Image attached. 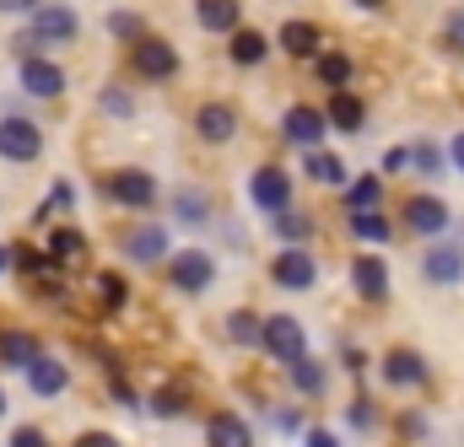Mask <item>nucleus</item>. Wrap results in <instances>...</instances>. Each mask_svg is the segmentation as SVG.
<instances>
[{"mask_svg": "<svg viewBox=\"0 0 464 447\" xmlns=\"http://www.w3.org/2000/svg\"><path fill=\"white\" fill-rule=\"evenodd\" d=\"M44 0H0V11H38Z\"/></svg>", "mask_w": 464, "mask_h": 447, "instance_id": "obj_45", "label": "nucleus"}, {"mask_svg": "<svg viewBox=\"0 0 464 447\" xmlns=\"http://www.w3.org/2000/svg\"><path fill=\"white\" fill-rule=\"evenodd\" d=\"M400 432H405V437H421L427 426H421V415H400Z\"/></svg>", "mask_w": 464, "mask_h": 447, "instance_id": "obj_44", "label": "nucleus"}, {"mask_svg": "<svg viewBox=\"0 0 464 447\" xmlns=\"http://www.w3.org/2000/svg\"><path fill=\"white\" fill-rule=\"evenodd\" d=\"M405 226H411V232H421V237H432V232H443V226H449V205H443V200H432V195L405 200Z\"/></svg>", "mask_w": 464, "mask_h": 447, "instance_id": "obj_11", "label": "nucleus"}, {"mask_svg": "<svg viewBox=\"0 0 464 447\" xmlns=\"http://www.w3.org/2000/svg\"><path fill=\"white\" fill-rule=\"evenodd\" d=\"M351 281H356V291H362L367 302H383V297H389V270H383L378 253L356 259V264H351Z\"/></svg>", "mask_w": 464, "mask_h": 447, "instance_id": "obj_12", "label": "nucleus"}, {"mask_svg": "<svg viewBox=\"0 0 464 447\" xmlns=\"http://www.w3.org/2000/svg\"><path fill=\"white\" fill-rule=\"evenodd\" d=\"M151 410H157V415H179V410H184V399H179L173 388H162V394L151 399Z\"/></svg>", "mask_w": 464, "mask_h": 447, "instance_id": "obj_39", "label": "nucleus"}, {"mask_svg": "<svg viewBox=\"0 0 464 447\" xmlns=\"http://www.w3.org/2000/svg\"><path fill=\"white\" fill-rule=\"evenodd\" d=\"M211 275H217V264H211V253H200V248H184V253L173 259V286H179V291H206Z\"/></svg>", "mask_w": 464, "mask_h": 447, "instance_id": "obj_7", "label": "nucleus"}, {"mask_svg": "<svg viewBox=\"0 0 464 447\" xmlns=\"http://www.w3.org/2000/svg\"><path fill=\"white\" fill-rule=\"evenodd\" d=\"M211 447H254V437L237 415H217L211 421Z\"/></svg>", "mask_w": 464, "mask_h": 447, "instance_id": "obj_22", "label": "nucleus"}, {"mask_svg": "<svg viewBox=\"0 0 464 447\" xmlns=\"http://www.w3.org/2000/svg\"><path fill=\"white\" fill-rule=\"evenodd\" d=\"M265 350H270L276 361H286V366L308 361V335H303V324H297V319H286V313L265 319Z\"/></svg>", "mask_w": 464, "mask_h": 447, "instance_id": "obj_1", "label": "nucleus"}, {"mask_svg": "<svg viewBox=\"0 0 464 447\" xmlns=\"http://www.w3.org/2000/svg\"><path fill=\"white\" fill-rule=\"evenodd\" d=\"M443 38H449V49H459V54H464V5H459V11H449V22H443Z\"/></svg>", "mask_w": 464, "mask_h": 447, "instance_id": "obj_35", "label": "nucleus"}, {"mask_svg": "<svg viewBox=\"0 0 464 447\" xmlns=\"http://www.w3.org/2000/svg\"><path fill=\"white\" fill-rule=\"evenodd\" d=\"M227 335H232V345H265V324H259L254 313H232Z\"/></svg>", "mask_w": 464, "mask_h": 447, "instance_id": "obj_25", "label": "nucleus"}, {"mask_svg": "<svg viewBox=\"0 0 464 447\" xmlns=\"http://www.w3.org/2000/svg\"><path fill=\"white\" fill-rule=\"evenodd\" d=\"M265 49H270L265 33H232V60H237V65H259Z\"/></svg>", "mask_w": 464, "mask_h": 447, "instance_id": "obj_24", "label": "nucleus"}, {"mask_svg": "<svg viewBox=\"0 0 464 447\" xmlns=\"http://www.w3.org/2000/svg\"><path fill=\"white\" fill-rule=\"evenodd\" d=\"M383 377H389L394 388H421V383H427V361H421L416 350H389V356H383Z\"/></svg>", "mask_w": 464, "mask_h": 447, "instance_id": "obj_10", "label": "nucleus"}, {"mask_svg": "<svg viewBox=\"0 0 464 447\" xmlns=\"http://www.w3.org/2000/svg\"><path fill=\"white\" fill-rule=\"evenodd\" d=\"M195 129H200V140L222 146V140H232V129H237V113L222 109V103H206V109L195 113Z\"/></svg>", "mask_w": 464, "mask_h": 447, "instance_id": "obj_13", "label": "nucleus"}, {"mask_svg": "<svg viewBox=\"0 0 464 447\" xmlns=\"http://www.w3.org/2000/svg\"><path fill=\"white\" fill-rule=\"evenodd\" d=\"M109 27H114L119 38H135V43L146 38V27H140V16H135V11H114V16H109Z\"/></svg>", "mask_w": 464, "mask_h": 447, "instance_id": "obj_31", "label": "nucleus"}, {"mask_svg": "<svg viewBox=\"0 0 464 447\" xmlns=\"http://www.w3.org/2000/svg\"><path fill=\"white\" fill-rule=\"evenodd\" d=\"M383 167H389V173H405V167H416V151H411V146H394V151L383 157Z\"/></svg>", "mask_w": 464, "mask_h": 447, "instance_id": "obj_36", "label": "nucleus"}, {"mask_svg": "<svg viewBox=\"0 0 464 447\" xmlns=\"http://www.w3.org/2000/svg\"><path fill=\"white\" fill-rule=\"evenodd\" d=\"M314 275H319V264H314L308 248H281V253H276V286H286V291H308Z\"/></svg>", "mask_w": 464, "mask_h": 447, "instance_id": "obj_5", "label": "nucleus"}, {"mask_svg": "<svg viewBox=\"0 0 464 447\" xmlns=\"http://www.w3.org/2000/svg\"><path fill=\"white\" fill-rule=\"evenodd\" d=\"M71 200H76V189H71V184H65V178H60V184H54V189H49V205H44V211H65V205H71Z\"/></svg>", "mask_w": 464, "mask_h": 447, "instance_id": "obj_38", "label": "nucleus"}, {"mask_svg": "<svg viewBox=\"0 0 464 447\" xmlns=\"http://www.w3.org/2000/svg\"><path fill=\"white\" fill-rule=\"evenodd\" d=\"M98 109H109V113H119V119H130V92H124V87H103V92H98Z\"/></svg>", "mask_w": 464, "mask_h": 447, "instance_id": "obj_32", "label": "nucleus"}, {"mask_svg": "<svg viewBox=\"0 0 464 447\" xmlns=\"http://www.w3.org/2000/svg\"><path fill=\"white\" fill-rule=\"evenodd\" d=\"M98 302H103V308H119V302H124V281H119V275H98Z\"/></svg>", "mask_w": 464, "mask_h": 447, "instance_id": "obj_34", "label": "nucleus"}, {"mask_svg": "<svg viewBox=\"0 0 464 447\" xmlns=\"http://www.w3.org/2000/svg\"><path fill=\"white\" fill-rule=\"evenodd\" d=\"M324 119H330V124H341V129H362V119H367V113H362V103H356L351 92H335V103L324 109Z\"/></svg>", "mask_w": 464, "mask_h": 447, "instance_id": "obj_23", "label": "nucleus"}, {"mask_svg": "<svg viewBox=\"0 0 464 447\" xmlns=\"http://www.w3.org/2000/svg\"><path fill=\"white\" fill-rule=\"evenodd\" d=\"M308 447H341L330 432H308Z\"/></svg>", "mask_w": 464, "mask_h": 447, "instance_id": "obj_46", "label": "nucleus"}, {"mask_svg": "<svg viewBox=\"0 0 464 447\" xmlns=\"http://www.w3.org/2000/svg\"><path fill=\"white\" fill-rule=\"evenodd\" d=\"M449 157H454V162L464 167V135H454V146H449Z\"/></svg>", "mask_w": 464, "mask_h": 447, "instance_id": "obj_47", "label": "nucleus"}, {"mask_svg": "<svg viewBox=\"0 0 464 447\" xmlns=\"http://www.w3.org/2000/svg\"><path fill=\"white\" fill-rule=\"evenodd\" d=\"M71 447H119V442L109 437V432H82V437H76Z\"/></svg>", "mask_w": 464, "mask_h": 447, "instance_id": "obj_43", "label": "nucleus"}, {"mask_svg": "<svg viewBox=\"0 0 464 447\" xmlns=\"http://www.w3.org/2000/svg\"><path fill=\"white\" fill-rule=\"evenodd\" d=\"M324 124H330V119L314 113V109H292L286 113V135H292L297 146H314V151H319V140H324Z\"/></svg>", "mask_w": 464, "mask_h": 447, "instance_id": "obj_14", "label": "nucleus"}, {"mask_svg": "<svg viewBox=\"0 0 464 447\" xmlns=\"http://www.w3.org/2000/svg\"><path fill=\"white\" fill-rule=\"evenodd\" d=\"M76 11L71 5H38L33 11V38H44V43H65V38H76Z\"/></svg>", "mask_w": 464, "mask_h": 447, "instance_id": "obj_6", "label": "nucleus"}, {"mask_svg": "<svg viewBox=\"0 0 464 447\" xmlns=\"http://www.w3.org/2000/svg\"><path fill=\"white\" fill-rule=\"evenodd\" d=\"M38 151H44V135H38V124L33 119H0V157L5 162H38Z\"/></svg>", "mask_w": 464, "mask_h": 447, "instance_id": "obj_2", "label": "nucleus"}, {"mask_svg": "<svg viewBox=\"0 0 464 447\" xmlns=\"http://www.w3.org/2000/svg\"><path fill=\"white\" fill-rule=\"evenodd\" d=\"M459 275H464V248H432V253H427V281L454 286Z\"/></svg>", "mask_w": 464, "mask_h": 447, "instance_id": "obj_15", "label": "nucleus"}, {"mask_svg": "<svg viewBox=\"0 0 464 447\" xmlns=\"http://www.w3.org/2000/svg\"><path fill=\"white\" fill-rule=\"evenodd\" d=\"M416 151V167L421 173H443V162H438V146H411Z\"/></svg>", "mask_w": 464, "mask_h": 447, "instance_id": "obj_37", "label": "nucleus"}, {"mask_svg": "<svg viewBox=\"0 0 464 447\" xmlns=\"http://www.w3.org/2000/svg\"><path fill=\"white\" fill-rule=\"evenodd\" d=\"M195 16H200L211 33H232V27H237V0H195Z\"/></svg>", "mask_w": 464, "mask_h": 447, "instance_id": "obj_18", "label": "nucleus"}, {"mask_svg": "<svg viewBox=\"0 0 464 447\" xmlns=\"http://www.w3.org/2000/svg\"><path fill=\"white\" fill-rule=\"evenodd\" d=\"M11 447H49V437H44L38 426H22V432L11 437Z\"/></svg>", "mask_w": 464, "mask_h": 447, "instance_id": "obj_42", "label": "nucleus"}, {"mask_svg": "<svg viewBox=\"0 0 464 447\" xmlns=\"http://www.w3.org/2000/svg\"><path fill=\"white\" fill-rule=\"evenodd\" d=\"M0 356H5V361H16V366L44 361V356H38V339H33V335H16V329H5V335H0Z\"/></svg>", "mask_w": 464, "mask_h": 447, "instance_id": "obj_21", "label": "nucleus"}, {"mask_svg": "<svg viewBox=\"0 0 464 447\" xmlns=\"http://www.w3.org/2000/svg\"><path fill=\"white\" fill-rule=\"evenodd\" d=\"M351 226H356V237H367V243H389V222H383L378 211H356Z\"/></svg>", "mask_w": 464, "mask_h": 447, "instance_id": "obj_28", "label": "nucleus"}, {"mask_svg": "<svg viewBox=\"0 0 464 447\" xmlns=\"http://www.w3.org/2000/svg\"><path fill=\"white\" fill-rule=\"evenodd\" d=\"M292 383H297V394H324V366L319 361H297L292 366Z\"/></svg>", "mask_w": 464, "mask_h": 447, "instance_id": "obj_27", "label": "nucleus"}, {"mask_svg": "<svg viewBox=\"0 0 464 447\" xmlns=\"http://www.w3.org/2000/svg\"><path fill=\"white\" fill-rule=\"evenodd\" d=\"M135 71H140L146 81H168V76L179 71L173 43H168V38H157V33H146V38L135 43Z\"/></svg>", "mask_w": 464, "mask_h": 447, "instance_id": "obj_4", "label": "nucleus"}, {"mask_svg": "<svg viewBox=\"0 0 464 447\" xmlns=\"http://www.w3.org/2000/svg\"><path fill=\"white\" fill-rule=\"evenodd\" d=\"M356 5H383V0H356Z\"/></svg>", "mask_w": 464, "mask_h": 447, "instance_id": "obj_48", "label": "nucleus"}, {"mask_svg": "<svg viewBox=\"0 0 464 447\" xmlns=\"http://www.w3.org/2000/svg\"><path fill=\"white\" fill-rule=\"evenodd\" d=\"M22 87H27L33 98H60V92H65V71L49 65V60H38V54H27V60H22Z\"/></svg>", "mask_w": 464, "mask_h": 447, "instance_id": "obj_8", "label": "nucleus"}, {"mask_svg": "<svg viewBox=\"0 0 464 447\" xmlns=\"http://www.w3.org/2000/svg\"><path fill=\"white\" fill-rule=\"evenodd\" d=\"M378 195H383V184H378V178H356V184H351V216H356V211H372V205H378Z\"/></svg>", "mask_w": 464, "mask_h": 447, "instance_id": "obj_29", "label": "nucleus"}, {"mask_svg": "<svg viewBox=\"0 0 464 447\" xmlns=\"http://www.w3.org/2000/svg\"><path fill=\"white\" fill-rule=\"evenodd\" d=\"M179 222H206V195H179Z\"/></svg>", "mask_w": 464, "mask_h": 447, "instance_id": "obj_33", "label": "nucleus"}, {"mask_svg": "<svg viewBox=\"0 0 464 447\" xmlns=\"http://www.w3.org/2000/svg\"><path fill=\"white\" fill-rule=\"evenodd\" d=\"M308 178L314 184H346V162L335 151H308Z\"/></svg>", "mask_w": 464, "mask_h": 447, "instance_id": "obj_19", "label": "nucleus"}, {"mask_svg": "<svg viewBox=\"0 0 464 447\" xmlns=\"http://www.w3.org/2000/svg\"><path fill=\"white\" fill-rule=\"evenodd\" d=\"M27 383H33V394L54 399V394H65V366L60 361H33L27 366Z\"/></svg>", "mask_w": 464, "mask_h": 447, "instance_id": "obj_17", "label": "nucleus"}, {"mask_svg": "<svg viewBox=\"0 0 464 447\" xmlns=\"http://www.w3.org/2000/svg\"><path fill=\"white\" fill-rule=\"evenodd\" d=\"M168 253V237H162V226H146V232H135L130 237V259H140V264H157Z\"/></svg>", "mask_w": 464, "mask_h": 447, "instance_id": "obj_20", "label": "nucleus"}, {"mask_svg": "<svg viewBox=\"0 0 464 447\" xmlns=\"http://www.w3.org/2000/svg\"><path fill=\"white\" fill-rule=\"evenodd\" d=\"M248 195H254V205H259V211L286 216V205H292V178H286L281 167H259V173L248 178Z\"/></svg>", "mask_w": 464, "mask_h": 447, "instance_id": "obj_3", "label": "nucleus"}, {"mask_svg": "<svg viewBox=\"0 0 464 447\" xmlns=\"http://www.w3.org/2000/svg\"><path fill=\"white\" fill-rule=\"evenodd\" d=\"M109 195H114L119 205H151L157 200V184L146 178V173H135V167H124V173H109Z\"/></svg>", "mask_w": 464, "mask_h": 447, "instance_id": "obj_9", "label": "nucleus"}, {"mask_svg": "<svg viewBox=\"0 0 464 447\" xmlns=\"http://www.w3.org/2000/svg\"><path fill=\"white\" fill-rule=\"evenodd\" d=\"M276 222H281V232H286L292 243H297V237H308V216H292V211H286V216H276Z\"/></svg>", "mask_w": 464, "mask_h": 447, "instance_id": "obj_40", "label": "nucleus"}, {"mask_svg": "<svg viewBox=\"0 0 464 447\" xmlns=\"http://www.w3.org/2000/svg\"><path fill=\"white\" fill-rule=\"evenodd\" d=\"M351 426H356V432L372 426V404H367V399H351Z\"/></svg>", "mask_w": 464, "mask_h": 447, "instance_id": "obj_41", "label": "nucleus"}, {"mask_svg": "<svg viewBox=\"0 0 464 447\" xmlns=\"http://www.w3.org/2000/svg\"><path fill=\"white\" fill-rule=\"evenodd\" d=\"M82 248H87V237H82V232H71V226L49 237V259H76Z\"/></svg>", "mask_w": 464, "mask_h": 447, "instance_id": "obj_30", "label": "nucleus"}, {"mask_svg": "<svg viewBox=\"0 0 464 447\" xmlns=\"http://www.w3.org/2000/svg\"><path fill=\"white\" fill-rule=\"evenodd\" d=\"M281 43H286V54H297V60H319V27H314V22H286V27H281Z\"/></svg>", "mask_w": 464, "mask_h": 447, "instance_id": "obj_16", "label": "nucleus"}, {"mask_svg": "<svg viewBox=\"0 0 464 447\" xmlns=\"http://www.w3.org/2000/svg\"><path fill=\"white\" fill-rule=\"evenodd\" d=\"M0 415H5V394H0Z\"/></svg>", "mask_w": 464, "mask_h": 447, "instance_id": "obj_49", "label": "nucleus"}, {"mask_svg": "<svg viewBox=\"0 0 464 447\" xmlns=\"http://www.w3.org/2000/svg\"><path fill=\"white\" fill-rule=\"evenodd\" d=\"M319 81H324V87H335V92H346L351 60H346V54H319Z\"/></svg>", "mask_w": 464, "mask_h": 447, "instance_id": "obj_26", "label": "nucleus"}]
</instances>
